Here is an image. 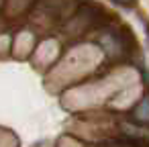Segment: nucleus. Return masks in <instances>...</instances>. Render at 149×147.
Here are the masks:
<instances>
[{
    "label": "nucleus",
    "mask_w": 149,
    "mask_h": 147,
    "mask_svg": "<svg viewBox=\"0 0 149 147\" xmlns=\"http://www.w3.org/2000/svg\"><path fill=\"white\" fill-rule=\"evenodd\" d=\"M100 147H139V145H137V143H125V141L118 143V141H116V143H102Z\"/></svg>",
    "instance_id": "f03ea898"
},
{
    "label": "nucleus",
    "mask_w": 149,
    "mask_h": 147,
    "mask_svg": "<svg viewBox=\"0 0 149 147\" xmlns=\"http://www.w3.org/2000/svg\"><path fill=\"white\" fill-rule=\"evenodd\" d=\"M114 2H118V4H125V6H131L135 0H114Z\"/></svg>",
    "instance_id": "7ed1b4c3"
},
{
    "label": "nucleus",
    "mask_w": 149,
    "mask_h": 147,
    "mask_svg": "<svg viewBox=\"0 0 149 147\" xmlns=\"http://www.w3.org/2000/svg\"><path fill=\"white\" fill-rule=\"evenodd\" d=\"M133 116H135L139 123H149V96H147V98H143V100L135 106Z\"/></svg>",
    "instance_id": "f257e3e1"
}]
</instances>
